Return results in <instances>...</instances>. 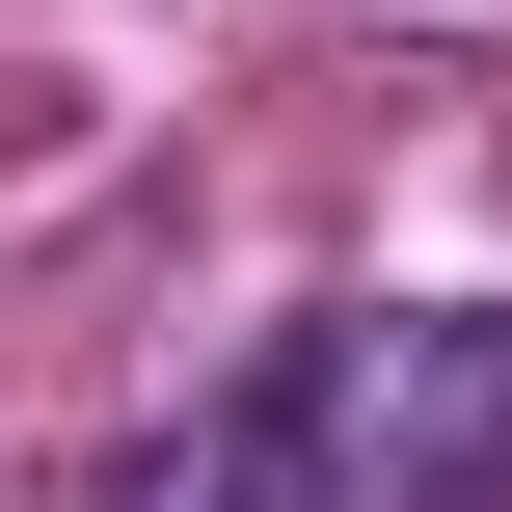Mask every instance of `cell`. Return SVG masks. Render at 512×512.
Listing matches in <instances>:
<instances>
[{
  "label": "cell",
  "instance_id": "obj_1",
  "mask_svg": "<svg viewBox=\"0 0 512 512\" xmlns=\"http://www.w3.org/2000/svg\"><path fill=\"white\" fill-rule=\"evenodd\" d=\"M297 378H324V486L351 512H512V297L297 324Z\"/></svg>",
  "mask_w": 512,
  "mask_h": 512
},
{
  "label": "cell",
  "instance_id": "obj_2",
  "mask_svg": "<svg viewBox=\"0 0 512 512\" xmlns=\"http://www.w3.org/2000/svg\"><path fill=\"white\" fill-rule=\"evenodd\" d=\"M108 512H351V486H324V378H297V351H243V378H216Z\"/></svg>",
  "mask_w": 512,
  "mask_h": 512
}]
</instances>
